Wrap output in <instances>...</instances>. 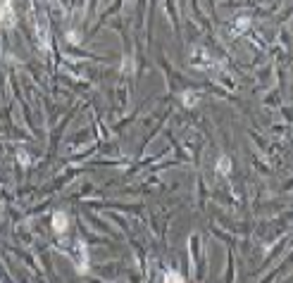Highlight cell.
<instances>
[{"mask_svg": "<svg viewBox=\"0 0 293 283\" xmlns=\"http://www.w3.org/2000/svg\"><path fill=\"white\" fill-rule=\"evenodd\" d=\"M12 22H15L12 3L10 0H0V24H12Z\"/></svg>", "mask_w": 293, "mask_h": 283, "instance_id": "6da1fadb", "label": "cell"}, {"mask_svg": "<svg viewBox=\"0 0 293 283\" xmlns=\"http://www.w3.org/2000/svg\"><path fill=\"white\" fill-rule=\"evenodd\" d=\"M67 226H69L67 214H64V212H55V214H53V231H55V233H62V231H67Z\"/></svg>", "mask_w": 293, "mask_h": 283, "instance_id": "7a4b0ae2", "label": "cell"}, {"mask_svg": "<svg viewBox=\"0 0 293 283\" xmlns=\"http://www.w3.org/2000/svg\"><path fill=\"white\" fill-rule=\"evenodd\" d=\"M76 247H79V269L83 271V269H86V245H83V243H79Z\"/></svg>", "mask_w": 293, "mask_h": 283, "instance_id": "3957f363", "label": "cell"}, {"mask_svg": "<svg viewBox=\"0 0 293 283\" xmlns=\"http://www.w3.org/2000/svg\"><path fill=\"white\" fill-rule=\"evenodd\" d=\"M165 283H186V281H183L176 271H167V274H165Z\"/></svg>", "mask_w": 293, "mask_h": 283, "instance_id": "277c9868", "label": "cell"}, {"mask_svg": "<svg viewBox=\"0 0 293 283\" xmlns=\"http://www.w3.org/2000/svg\"><path fill=\"white\" fill-rule=\"evenodd\" d=\"M229 160H227V157H222V160H220V165H217V172H220V174H227V172H229Z\"/></svg>", "mask_w": 293, "mask_h": 283, "instance_id": "5b68a950", "label": "cell"}]
</instances>
